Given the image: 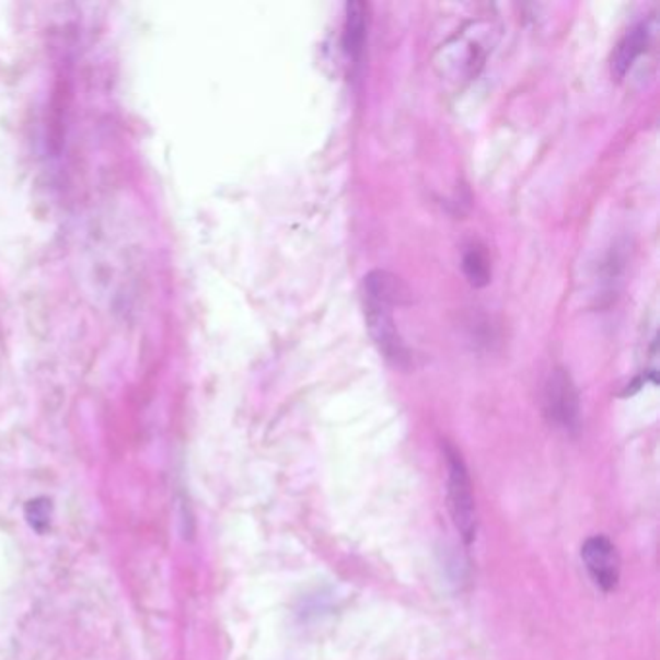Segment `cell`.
Segmentation results:
<instances>
[{
	"label": "cell",
	"mask_w": 660,
	"mask_h": 660,
	"mask_svg": "<svg viewBox=\"0 0 660 660\" xmlns=\"http://www.w3.org/2000/svg\"><path fill=\"white\" fill-rule=\"evenodd\" d=\"M463 274L467 277L468 283L473 287H486L490 283V262L485 252L477 248V246H471L465 256H463Z\"/></svg>",
	"instance_id": "cell-8"
},
{
	"label": "cell",
	"mask_w": 660,
	"mask_h": 660,
	"mask_svg": "<svg viewBox=\"0 0 660 660\" xmlns=\"http://www.w3.org/2000/svg\"><path fill=\"white\" fill-rule=\"evenodd\" d=\"M364 314H367L368 332L377 343L378 351L382 352L384 359L393 367H409V347L403 341L402 334L390 314V309H385L378 302L368 301Z\"/></svg>",
	"instance_id": "cell-3"
},
{
	"label": "cell",
	"mask_w": 660,
	"mask_h": 660,
	"mask_svg": "<svg viewBox=\"0 0 660 660\" xmlns=\"http://www.w3.org/2000/svg\"><path fill=\"white\" fill-rule=\"evenodd\" d=\"M345 10L343 45L352 60H359L367 42V9L362 2H349Z\"/></svg>",
	"instance_id": "cell-7"
},
{
	"label": "cell",
	"mask_w": 660,
	"mask_h": 660,
	"mask_svg": "<svg viewBox=\"0 0 660 660\" xmlns=\"http://www.w3.org/2000/svg\"><path fill=\"white\" fill-rule=\"evenodd\" d=\"M581 560L586 564L587 574L591 576L594 586L604 593H611L620 581V556L611 539L594 535L587 539L581 548Z\"/></svg>",
	"instance_id": "cell-4"
},
{
	"label": "cell",
	"mask_w": 660,
	"mask_h": 660,
	"mask_svg": "<svg viewBox=\"0 0 660 660\" xmlns=\"http://www.w3.org/2000/svg\"><path fill=\"white\" fill-rule=\"evenodd\" d=\"M364 291L368 301L378 302L385 309L390 306H407L413 302V291L402 277L393 276L385 269H372L364 277Z\"/></svg>",
	"instance_id": "cell-5"
},
{
	"label": "cell",
	"mask_w": 660,
	"mask_h": 660,
	"mask_svg": "<svg viewBox=\"0 0 660 660\" xmlns=\"http://www.w3.org/2000/svg\"><path fill=\"white\" fill-rule=\"evenodd\" d=\"M647 43H649V27L645 24L636 25L616 47V53L612 57V74L622 80L627 74V70L634 67L637 57L647 49Z\"/></svg>",
	"instance_id": "cell-6"
},
{
	"label": "cell",
	"mask_w": 660,
	"mask_h": 660,
	"mask_svg": "<svg viewBox=\"0 0 660 660\" xmlns=\"http://www.w3.org/2000/svg\"><path fill=\"white\" fill-rule=\"evenodd\" d=\"M544 415L556 428L577 432L581 425V402L576 384L564 368H554L544 387Z\"/></svg>",
	"instance_id": "cell-2"
},
{
	"label": "cell",
	"mask_w": 660,
	"mask_h": 660,
	"mask_svg": "<svg viewBox=\"0 0 660 660\" xmlns=\"http://www.w3.org/2000/svg\"><path fill=\"white\" fill-rule=\"evenodd\" d=\"M445 468H448V480H445L448 508L461 539L465 544H471L477 539V503H475V494H473L465 461L450 445L445 448Z\"/></svg>",
	"instance_id": "cell-1"
}]
</instances>
